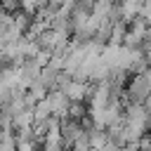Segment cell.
Instances as JSON below:
<instances>
[{
	"mask_svg": "<svg viewBox=\"0 0 151 151\" xmlns=\"http://www.w3.org/2000/svg\"><path fill=\"white\" fill-rule=\"evenodd\" d=\"M45 101H47V106H50V113L52 116H66V111H68V104H71V99L64 94V90H50L47 94H45Z\"/></svg>",
	"mask_w": 151,
	"mask_h": 151,
	"instance_id": "obj_1",
	"label": "cell"
},
{
	"mask_svg": "<svg viewBox=\"0 0 151 151\" xmlns=\"http://www.w3.org/2000/svg\"><path fill=\"white\" fill-rule=\"evenodd\" d=\"M87 92H90V80H80V78H71L64 87V94L71 101H85Z\"/></svg>",
	"mask_w": 151,
	"mask_h": 151,
	"instance_id": "obj_2",
	"label": "cell"
},
{
	"mask_svg": "<svg viewBox=\"0 0 151 151\" xmlns=\"http://www.w3.org/2000/svg\"><path fill=\"white\" fill-rule=\"evenodd\" d=\"M142 2H144V0H118L116 5H118V9H120L123 21H130L132 17L142 14Z\"/></svg>",
	"mask_w": 151,
	"mask_h": 151,
	"instance_id": "obj_3",
	"label": "cell"
},
{
	"mask_svg": "<svg viewBox=\"0 0 151 151\" xmlns=\"http://www.w3.org/2000/svg\"><path fill=\"white\" fill-rule=\"evenodd\" d=\"M87 139H90V146L92 151H101L109 142V134H106V127H92L87 132Z\"/></svg>",
	"mask_w": 151,
	"mask_h": 151,
	"instance_id": "obj_4",
	"label": "cell"
},
{
	"mask_svg": "<svg viewBox=\"0 0 151 151\" xmlns=\"http://www.w3.org/2000/svg\"><path fill=\"white\" fill-rule=\"evenodd\" d=\"M85 113H87V104H85V101H71V104H68V111H66V116H68V118L80 120Z\"/></svg>",
	"mask_w": 151,
	"mask_h": 151,
	"instance_id": "obj_5",
	"label": "cell"
},
{
	"mask_svg": "<svg viewBox=\"0 0 151 151\" xmlns=\"http://www.w3.org/2000/svg\"><path fill=\"white\" fill-rule=\"evenodd\" d=\"M142 104H144V109H146V113H151V92H149V97H146V99H144Z\"/></svg>",
	"mask_w": 151,
	"mask_h": 151,
	"instance_id": "obj_6",
	"label": "cell"
},
{
	"mask_svg": "<svg viewBox=\"0 0 151 151\" xmlns=\"http://www.w3.org/2000/svg\"><path fill=\"white\" fill-rule=\"evenodd\" d=\"M87 2H94V0H87Z\"/></svg>",
	"mask_w": 151,
	"mask_h": 151,
	"instance_id": "obj_7",
	"label": "cell"
}]
</instances>
